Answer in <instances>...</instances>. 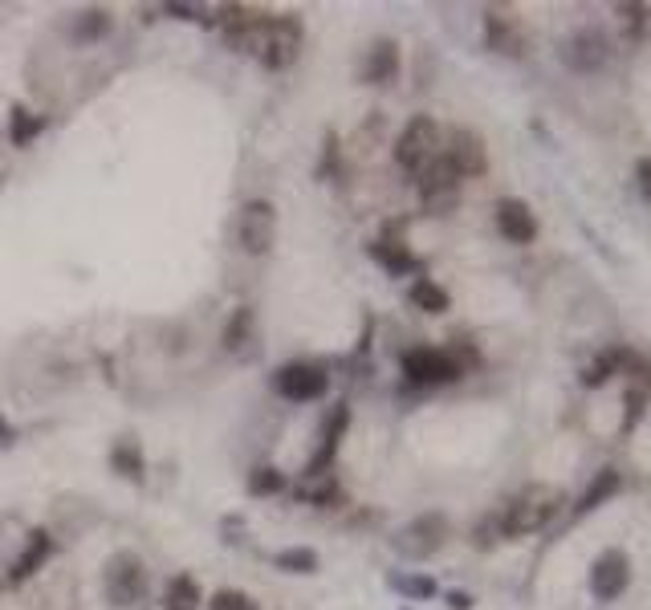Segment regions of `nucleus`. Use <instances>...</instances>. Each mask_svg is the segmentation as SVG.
<instances>
[{"instance_id":"obj_11","label":"nucleus","mask_w":651,"mask_h":610,"mask_svg":"<svg viewBox=\"0 0 651 610\" xmlns=\"http://www.w3.org/2000/svg\"><path fill=\"white\" fill-rule=\"evenodd\" d=\"M558 57L574 74H595L603 61H607V37L599 29H574L562 45H558Z\"/></svg>"},{"instance_id":"obj_31","label":"nucleus","mask_w":651,"mask_h":610,"mask_svg":"<svg viewBox=\"0 0 651 610\" xmlns=\"http://www.w3.org/2000/svg\"><path fill=\"white\" fill-rule=\"evenodd\" d=\"M615 17L627 25L631 37H643V29L651 25V9L647 5H635V0H623V5H615Z\"/></svg>"},{"instance_id":"obj_30","label":"nucleus","mask_w":651,"mask_h":610,"mask_svg":"<svg viewBox=\"0 0 651 610\" xmlns=\"http://www.w3.org/2000/svg\"><path fill=\"white\" fill-rule=\"evenodd\" d=\"M273 562H277V570H289V574H314L318 570V554H314V549H281Z\"/></svg>"},{"instance_id":"obj_17","label":"nucleus","mask_w":651,"mask_h":610,"mask_svg":"<svg viewBox=\"0 0 651 610\" xmlns=\"http://www.w3.org/2000/svg\"><path fill=\"white\" fill-rule=\"evenodd\" d=\"M395 74H399V45H395L391 37H383V41L371 45V53H367V61H363V82L383 86V82H391Z\"/></svg>"},{"instance_id":"obj_23","label":"nucleus","mask_w":651,"mask_h":610,"mask_svg":"<svg viewBox=\"0 0 651 610\" xmlns=\"http://www.w3.org/2000/svg\"><path fill=\"white\" fill-rule=\"evenodd\" d=\"M411 305H416V310H424V314H444L448 305H452V297L432 277H420L416 285H411Z\"/></svg>"},{"instance_id":"obj_24","label":"nucleus","mask_w":651,"mask_h":610,"mask_svg":"<svg viewBox=\"0 0 651 610\" xmlns=\"http://www.w3.org/2000/svg\"><path fill=\"white\" fill-rule=\"evenodd\" d=\"M253 326H257V318H253V310L249 305H241V310L232 314V322L224 326V350H232V354H241L249 342H253Z\"/></svg>"},{"instance_id":"obj_2","label":"nucleus","mask_w":651,"mask_h":610,"mask_svg":"<svg viewBox=\"0 0 651 610\" xmlns=\"http://www.w3.org/2000/svg\"><path fill=\"white\" fill-rule=\"evenodd\" d=\"M436 155H440V127H436V118L416 114L403 127V135L395 139V163L403 171H411V175H420Z\"/></svg>"},{"instance_id":"obj_6","label":"nucleus","mask_w":651,"mask_h":610,"mask_svg":"<svg viewBox=\"0 0 651 610\" xmlns=\"http://www.w3.org/2000/svg\"><path fill=\"white\" fill-rule=\"evenodd\" d=\"M277 240V208L269 200H249L241 208V220H236V244L249 257H265Z\"/></svg>"},{"instance_id":"obj_28","label":"nucleus","mask_w":651,"mask_h":610,"mask_svg":"<svg viewBox=\"0 0 651 610\" xmlns=\"http://www.w3.org/2000/svg\"><path fill=\"white\" fill-rule=\"evenodd\" d=\"M110 33V13L106 9H86V13H78V21H74V41H98V37H106Z\"/></svg>"},{"instance_id":"obj_18","label":"nucleus","mask_w":651,"mask_h":610,"mask_svg":"<svg viewBox=\"0 0 651 610\" xmlns=\"http://www.w3.org/2000/svg\"><path fill=\"white\" fill-rule=\"evenodd\" d=\"M49 554H53V537H49L45 529H33V533H29V545L21 549L17 562L9 566V582H25L29 574H37V566H45Z\"/></svg>"},{"instance_id":"obj_9","label":"nucleus","mask_w":651,"mask_h":610,"mask_svg":"<svg viewBox=\"0 0 651 610\" xmlns=\"http://www.w3.org/2000/svg\"><path fill=\"white\" fill-rule=\"evenodd\" d=\"M298 49H302V21L298 17H273L265 49H261V66L265 70H285V66L298 61Z\"/></svg>"},{"instance_id":"obj_7","label":"nucleus","mask_w":651,"mask_h":610,"mask_svg":"<svg viewBox=\"0 0 651 610\" xmlns=\"http://www.w3.org/2000/svg\"><path fill=\"white\" fill-rule=\"evenodd\" d=\"M456 200H460V175L444 155H436L420 171V204H424V212L444 216L448 208H456Z\"/></svg>"},{"instance_id":"obj_8","label":"nucleus","mask_w":651,"mask_h":610,"mask_svg":"<svg viewBox=\"0 0 651 610\" xmlns=\"http://www.w3.org/2000/svg\"><path fill=\"white\" fill-rule=\"evenodd\" d=\"M273 387L289 403H314V399L326 395L330 379H326L322 366H314V362H289V366H281V371H277Z\"/></svg>"},{"instance_id":"obj_14","label":"nucleus","mask_w":651,"mask_h":610,"mask_svg":"<svg viewBox=\"0 0 651 610\" xmlns=\"http://www.w3.org/2000/svg\"><path fill=\"white\" fill-rule=\"evenodd\" d=\"M493 216H497V232L509 244H534L538 240V220H534V212H529L525 200L505 196V200H497V212Z\"/></svg>"},{"instance_id":"obj_35","label":"nucleus","mask_w":651,"mask_h":610,"mask_svg":"<svg viewBox=\"0 0 651 610\" xmlns=\"http://www.w3.org/2000/svg\"><path fill=\"white\" fill-rule=\"evenodd\" d=\"M635 175H639V188H643V196H651V155H647V159H639Z\"/></svg>"},{"instance_id":"obj_19","label":"nucleus","mask_w":651,"mask_h":610,"mask_svg":"<svg viewBox=\"0 0 651 610\" xmlns=\"http://www.w3.org/2000/svg\"><path fill=\"white\" fill-rule=\"evenodd\" d=\"M371 257L387 269V273H395V277H403V273H416L420 269V261L411 257V249L403 240H391V236H383V240H375L371 244Z\"/></svg>"},{"instance_id":"obj_37","label":"nucleus","mask_w":651,"mask_h":610,"mask_svg":"<svg viewBox=\"0 0 651 610\" xmlns=\"http://www.w3.org/2000/svg\"><path fill=\"white\" fill-rule=\"evenodd\" d=\"M13 440H17V432H13V423L0 415V448H13Z\"/></svg>"},{"instance_id":"obj_34","label":"nucleus","mask_w":651,"mask_h":610,"mask_svg":"<svg viewBox=\"0 0 651 610\" xmlns=\"http://www.w3.org/2000/svg\"><path fill=\"white\" fill-rule=\"evenodd\" d=\"M472 541H477V549H489V545H497V541H501V513L485 517V521L477 525V533H472Z\"/></svg>"},{"instance_id":"obj_10","label":"nucleus","mask_w":651,"mask_h":610,"mask_svg":"<svg viewBox=\"0 0 651 610\" xmlns=\"http://www.w3.org/2000/svg\"><path fill=\"white\" fill-rule=\"evenodd\" d=\"M627 582H631V558L623 549H603L595 566H590V594L599 602H615L627 590Z\"/></svg>"},{"instance_id":"obj_33","label":"nucleus","mask_w":651,"mask_h":610,"mask_svg":"<svg viewBox=\"0 0 651 610\" xmlns=\"http://www.w3.org/2000/svg\"><path fill=\"white\" fill-rule=\"evenodd\" d=\"M212 610H261L249 594H241V590H216L212 594Z\"/></svg>"},{"instance_id":"obj_26","label":"nucleus","mask_w":651,"mask_h":610,"mask_svg":"<svg viewBox=\"0 0 651 610\" xmlns=\"http://www.w3.org/2000/svg\"><path fill=\"white\" fill-rule=\"evenodd\" d=\"M41 131H45V118L29 114L25 106H13V122H9V139H13V147H29Z\"/></svg>"},{"instance_id":"obj_1","label":"nucleus","mask_w":651,"mask_h":610,"mask_svg":"<svg viewBox=\"0 0 651 610\" xmlns=\"http://www.w3.org/2000/svg\"><path fill=\"white\" fill-rule=\"evenodd\" d=\"M562 509V488L554 484H529L501 509V537H529L546 529Z\"/></svg>"},{"instance_id":"obj_15","label":"nucleus","mask_w":651,"mask_h":610,"mask_svg":"<svg viewBox=\"0 0 651 610\" xmlns=\"http://www.w3.org/2000/svg\"><path fill=\"white\" fill-rule=\"evenodd\" d=\"M485 45L493 53H505V57H525V33H521V25L509 13H501V9H489L485 13Z\"/></svg>"},{"instance_id":"obj_12","label":"nucleus","mask_w":651,"mask_h":610,"mask_svg":"<svg viewBox=\"0 0 651 610\" xmlns=\"http://www.w3.org/2000/svg\"><path fill=\"white\" fill-rule=\"evenodd\" d=\"M619 375H623V383H627V419H623V427L631 432V427L639 423V415H643V407L651 403V362L627 350V354H623V366H619Z\"/></svg>"},{"instance_id":"obj_13","label":"nucleus","mask_w":651,"mask_h":610,"mask_svg":"<svg viewBox=\"0 0 651 610\" xmlns=\"http://www.w3.org/2000/svg\"><path fill=\"white\" fill-rule=\"evenodd\" d=\"M452 167H456V175H485V167H489V155H485V139L477 135V131H468V127H460V131H452V139H448V147L440 151Z\"/></svg>"},{"instance_id":"obj_21","label":"nucleus","mask_w":651,"mask_h":610,"mask_svg":"<svg viewBox=\"0 0 651 610\" xmlns=\"http://www.w3.org/2000/svg\"><path fill=\"white\" fill-rule=\"evenodd\" d=\"M623 354L627 350H603L599 358H590L586 366H582V387H590V391H595V387H603L611 375H619V366H623Z\"/></svg>"},{"instance_id":"obj_22","label":"nucleus","mask_w":651,"mask_h":610,"mask_svg":"<svg viewBox=\"0 0 651 610\" xmlns=\"http://www.w3.org/2000/svg\"><path fill=\"white\" fill-rule=\"evenodd\" d=\"M200 606V582L192 574H175L163 594V610H196Z\"/></svg>"},{"instance_id":"obj_16","label":"nucleus","mask_w":651,"mask_h":610,"mask_svg":"<svg viewBox=\"0 0 651 610\" xmlns=\"http://www.w3.org/2000/svg\"><path fill=\"white\" fill-rule=\"evenodd\" d=\"M346 427H350V407L346 403H338L334 407V415L326 419V432H322V448L310 456V464H306V476H322L326 468H330V460H334V452H338V444H342V436H346Z\"/></svg>"},{"instance_id":"obj_20","label":"nucleus","mask_w":651,"mask_h":610,"mask_svg":"<svg viewBox=\"0 0 651 610\" xmlns=\"http://www.w3.org/2000/svg\"><path fill=\"white\" fill-rule=\"evenodd\" d=\"M619 484H623V480H619V472H615V468H603V472L595 476V484H590L586 493L578 497V505H574V517H582V513H590V509H599L603 501H611V497L619 493Z\"/></svg>"},{"instance_id":"obj_29","label":"nucleus","mask_w":651,"mask_h":610,"mask_svg":"<svg viewBox=\"0 0 651 610\" xmlns=\"http://www.w3.org/2000/svg\"><path fill=\"white\" fill-rule=\"evenodd\" d=\"M391 590H399L403 598H432L436 594V582L428 574H391Z\"/></svg>"},{"instance_id":"obj_36","label":"nucleus","mask_w":651,"mask_h":610,"mask_svg":"<svg viewBox=\"0 0 651 610\" xmlns=\"http://www.w3.org/2000/svg\"><path fill=\"white\" fill-rule=\"evenodd\" d=\"M444 602H448L452 610H472V594H464V590H452Z\"/></svg>"},{"instance_id":"obj_5","label":"nucleus","mask_w":651,"mask_h":610,"mask_svg":"<svg viewBox=\"0 0 651 610\" xmlns=\"http://www.w3.org/2000/svg\"><path fill=\"white\" fill-rule=\"evenodd\" d=\"M403 375H407V383H416V387H440V383H456L464 371L456 366V358L448 350L416 346V350L403 354Z\"/></svg>"},{"instance_id":"obj_4","label":"nucleus","mask_w":651,"mask_h":610,"mask_svg":"<svg viewBox=\"0 0 651 610\" xmlns=\"http://www.w3.org/2000/svg\"><path fill=\"white\" fill-rule=\"evenodd\" d=\"M444 541H448V521H444L440 513H424V517H416V521H407V525L391 537L395 554L407 558V562H424V558H432Z\"/></svg>"},{"instance_id":"obj_27","label":"nucleus","mask_w":651,"mask_h":610,"mask_svg":"<svg viewBox=\"0 0 651 610\" xmlns=\"http://www.w3.org/2000/svg\"><path fill=\"white\" fill-rule=\"evenodd\" d=\"M298 497H302V501H314V505H334V501H342V488L334 484L330 472H322V476H306V484H302Z\"/></svg>"},{"instance_id":"obj_25","label":"nucleus","mask_w":651,"mask_h":610,"mask_svg":"<svg viewBox=\"0 0 651 610\" xmlns=\"http://www.w3.org/2000/svg\"><path fill=\"white\" fill-rule=\"evenodd\" d=\"M110 468H114V472H123L127 480H143V452H139V444H135L131 436L114 444V452H110Z\"/></svg>"},{"instance_id":"obj_32","label":"nucleus","mask_w":651,"mask_h":610,"mask_svg":"<svg viewBox=\"0 0 651 610\" xmlns=\"http://www.w3.org/2000/svg\"><path fill=\"white\" fill-rule=\"evenodd\" d=\"M285 488V476L277 472V468H257V472H249V493L253 497H277Z\"/></svg>"},{"instance_id":"obj_3","label":"nucleus","mask_w":651,"mask_h":610,"mask_svg":"<svg viewBox=\"0 0 651 610\" xmlns=\"http://www.w3.org/2000/svg\"><path fill=\"white\" fill-rule=\"evenodd\" d=\"M102 590H106V602L114 606H135L147 598V570L135 554H114L102 570Z\"/></svg>"}]
</instances>
